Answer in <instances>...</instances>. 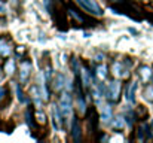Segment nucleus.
I'll list each match as a JSON object with an SVG mask.
<instances>
[{"label":"nucleus","mask_w":153,"mask_h":143,"mask_svg":"<svg viewBox=\"0 0 153 143\" xmlns=\"http://www.w3.org/2000/svg\"><path fill=\"white\" fill-rule=\"evenodd\" d=\"M43 4L48 12H52V0H43Z\"/></svg>","instance_id":"9b49d317"},{"label":"nucleus","mask_w":153,"mask_h":143,"mask_svg":"<svg viewBox=\"0 0 153 143\" xmlns=\"http://www.w3.org/2000/svg\"><path fill=\"white\" fill-rule=\"evenodd\" d=\"M123 127V119L122 118H116V121H114V124H113V128H122Z\"/></svg>","instance_id":"1a4fd4ad"},{"label":"nucleus","mask_w":153,"mask_h":143,"mask_svg":"<svg viewBox=\"0 0 153 143\" xmlns=\"http://www.w3.org/2000/svg\"><path fill=\"white\" fill-rule=\"evenodd\" d=\"M135 88H137V82H131V85L126 91V97L129 101H134V98H135Z\"/></svg>","instance_id":"20e7f679"},{"label":"nucleus","mask_w":153,"mask_h":143,"mask_svg":"<svg viewBox=\"0 0 153 143\" xmlns=\"http://www.w3.org/2000/svg\"><path fill=\"white\" fill-rule=\"evenodd\" d=\"M144 97L149 100V101H153V87H147L146 88V91H144Z\"/></svg>","instance_id":"6e6552de"},{"label":"nucleus","mask_w":153,"mask_h":143,"mask_svg":"<svg viewBox=\"0 0 153 143\" xmlns=\"http://www.w3.org/2000/svg\"><path fill=\"white\" fill-rule=\"evenodd\" d=\"M6 95H9V93H7V87H0V101H1Z\"/></svg>","instance_id":"9d476101"},{"label":"nucleus","mask_w":153,"mask_h":143,"mask_svg":"<svg viewBox=\"0 0 153 143\" xmlns=\"http://www.w3.org/2000/svg\"><path fill=\"white\" fill-rule=\"evenodd\" d=\"M30 70H31V64L28 63V66H27V69H25V63L22 64V69H21V81L22 82H25L27 79H28V76H30Z\"/></svg>","instance_id":"39448f33"},{"label":"nucleus","mask_w":153,"mask_h":143,"mask_svg":"<svg viewBox=\"0 0 153 143\" xmlns=\"http://www.w3.org/2000/svg\"><path fill=\"white\" fill-rule=\"evenodd\" d=\"M101 118H102V119H104V121H108V119L111 118V109H110L108 106H105V107L102 109Z\"/></svg>","instance_id":"0eeeda50"},{"label":"nucleus","mask_w":153,"mask_h":143,"mask_svg":"<svg viewBox=\"0 0 153 143\" xmlns=\"http://www.w3.org/2000/svg\"><path fill=\"white\" fill-rule=\"evenodd\" d=\"M25 119H27V124H28L31 128H34V122H33V109H31V107L27 109V112H25Z\"/></svg>","instance_id":"423d86ee"},{"label":"nucleus","mask_w":153,"mask_h":143,"mask_svg":"<svg viewBox=\"0 0 153 143\" xmlns=\"http://www.w3.org/2000/svg\"><path fill=\"white\" fill-rule=\"evenodd\" d=\"M71 125L74 127V128H73V134H74V136H73V139L77 142V140L80 139V125H79V121H77L76 118H73V121H71Z\"/></svg>","instance_id":"7ed1b4c3"},{"label":"nucleus","mask_w":153,"mask_h":143,"mask_svg":"<svg viewBox=\"0 0 153 143\" xmlns=\"http://www.w3.org/2000/svg\"><path fill=\"white\" fill-rule=\"evenodd\" d=\"M76 3L80 6L82 10L88 12L89 15H94V16H102V9L100 7V4L95 1V0H76Z\"/></svg>","instance_id":"f257e3e1"},{"label":"nucleus","mask_w":153,"mask_h":143,"mask_svg":"<svg viewBox=\"0 0 153 143\" xmlns=\"http://www.w3.org/2000/svg\"><path fill=\"white\" fill-rule=\"evenodd\" d=\"M120 90H122V85H120V82H117V81H113V82H110L108 84V87H107V98L111 101V103H116L117 100H119V95H120Z\"/></svg>","instance_id":"f03ea898"},{"label":"nucleus","mask_w":153,"mask_h":143,"mask_svg":"<svg viewBox=\"0 0 153 143\" xmlns=\"http://www.w3.org/2000/svg\"><path fill=\"white\" fill-rule=\"evenodd\" d=\"M16 91H18V97H19V101H24V95H22V91H21V87L16 85Z\"/></svg>","instance_id":"f8f14e48"}]
</instances>
